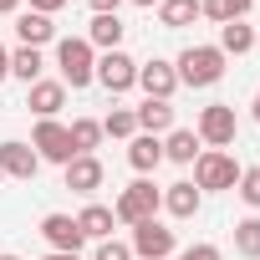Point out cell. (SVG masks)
I'll return each mask as SVG.
<instances>
[{
  "label": "cell",
  "mask_w": 260,
  "mask_h": 260,
  "mask_svg": "<svg viewBox=\"0 0 260 260\" xmlns=\"http://www.w3.org/2000/svg\"><path fill=\"white\" fill-rule=\"evenodd\" d=\"M56 67H61V87H87L97 77V61H92V46L82 36H67L56 41Z\"/></svg>",
  "instance_id": "1"
},
{
  "label": "cell",
  "mask_w": 260,
  "mask_h": 260,
  "mask_svg": "<svg viewBox=\"0 0 260 260\" xmlns=\"http://www.w3.org/2000/svg\"><path fill=\"white\" fill-rule=\"evenodd\" d=\"M224 77V51L219 46H189L184 56H179V82H189V87H214Z\"/></svg>",
  "instance_id": "2"
},
{
  "label": "cell",
  "mask_w": 260,
  "mask_h": 260,
  "mask_svg": "<svg viewBox=\"0 0 260 260\" xmlns=\"http://www.w3.org/2000/svg\"><path fill=\"white\" fill-rule=\"evenodd\" d=\"M158 204H164V194H158L148 179H138V184H127V189L117 194V209H112V214H117L122 224H143V219L158 214Z\"/></svg>",
  "instance_id": "3"
},
{
  "label": "cell",
  "mask_w": 260,
  "mask_h": 260,
  "mask_svg": "<svg viewBox=\"0 0 260 260\" xmlns=\"http://www.w3.org/2000/svg\"><path fill=\"white\" fill-rule=\"evenodd\" d=\"M235 184H240V169H235L230 153L209 148V153L194 158V189H235Z\"/></svg>",
  "instance_id": "4"
},
{
  "label": "cell",
  "mask_w": 260,
  "mask_h": 260,
  "mask_svg": "<svg viewBox=\"0 0 260 260\" xmlns=\"http://www.w3.org/2000/svg\"><path fill=\"white\" fill-rule=\"evenodd\" d=\"M31 148H36V158H51V164H72V158H77V153H72V133H67L56 117H41V122H36Z\"/></svg>",
  "instance_id": "5"
},
{
  "label": "cell",
  "mask_w": 260,
  "mask_h": 260,
  "mask_svg": "<svg viewBox=\"0 0 260 260\" xmlns=\"http://www.w3.org/2000/svg\"><path fill=\"white\" fill-rule=\"evenodd\" d=\"M199 138L214 143V148H230L235 143V107L230 102H214V107L199 112Z\"/></svg>",
  "instance_id": "6"
},
{
  "label": "cell",
  "mask_w": 260,
  "mask_h": 260,
  "mask_svg": "<svg viewBox=\"0 0 260 260\" xmlns=\"http://www.w3.org/2000/svg\"><path fill=\"white\" fill-rule=\"evenodd\" d=\"M133 250L143 260H169L174 255V230H164L158 219H143V224H133Z\"/></svg>",
  "instance_id": "7"
},
{
  "label": "cell",
  "mask_w": 260,
  "mask_h": 260,
  "mask_svg": "<svg viewBox=\"0 0 260 260\" xmlns=\"http://www.w3.org/2000/svg\"><path fill=\"white\" fill-rule=\"evenodd\" d=\"M92 82H102L107 92H127V87L138 82V61L122 56V51H107V56L97 61V77H92Z\"/></svg>",
  "instance_id": "8"
},
{
  "label": "cell",
  "mask_w": 260,
  "mask_h": 260,
  "mask_svg": "<svg viewBox=\"0 0 260 260\" xmlns=\"http://www.w3.org/2000/svg\"><path fill=\"white\" fill-rule=\"evenodd\" d=\"M41 235H46V245H51V250H67V255H77V250H82V240H87V235L77 230V219H72V214H46V219H41Z\"/></svg>",
  "instance_id": "9"
},
{
  "label": "cell",
  "mask_w": 260,
  "mask_h": 260,
  "mask_svg": "<svg viewBox=\"0 0 260 260\" xmlns=\"http://www.w3.org/2000/svg\"><path fill=\"white\" fill-rule=\"evenodd\" d=\"M41 158L31 143H0V174H11V179H36Z\"/></svg>",
  "instance_id": "10"
},
{
  "label": "cell",
  "mask_w": 260,
  "mask_h": 260,
  "mask_svg": "<svg viewBox=\"0 0 260 260\" xmlns=\"http://www.w3.org/2000/svg\"><path fill=\"white\" fill-rule=\"evenodd\" d=\"M138 87H143L148 97L169 102V97H174V87H179V72H174L169 61H148V67H138Z\"/></svg>",
  "instance_id": "11"
},
{
  "label": "cell",
  "mask_w": 260,
  "mask_h": 260,
  "mask_svg": "<svg viewBox=\"0 0 260 260\" xmlns=\"http://www.w3.org/2000/svg\"><path fill=\"white\" fill-rule=\"evenodd\" d=\"M61 102H67V87H61V82H31L26 107H31L36 117H56V112H61Z\"/></svg>",
  "instance_id": "12"
},
{
  "label": "cell",
  "mask_w": 260,
  "mask_h": 260,
  "mask_svg": "<svg viewBox=\"0 0 260 260\" xmlns=\"http://www.w3.org/2000/svg\"><path fill=\"white\" fill-rule=\"evenodd\" d=\"M102 184V164L92 158V153H77L72 164H67V189H77V194H92Z\"/></svg>",
  "instance_id": "13"
},
{
  "label": "cell",
  "mask_w": 260,
  "mask_h": 260,
  "mask_svg": "<svg viewBox=\"0 0 260 260\" xmlns=\"http://www.w3.org/2000/svg\"><path fill=\"white\" fill-rule=\"evenodd\" d=\"M127 164H133L138 174L158 169V164H164V143H158L153 133H133V143H127Z\"/></svg>",
  "instance_id": "14"
},
{
  "label": "cell",
  "mask_w": 260,
  "mask_h": 260,
  "mask_svg": "<svg viewBox=\"0 0 260 260\" xmlns=\"http://www.w3.org/2000/svg\"><path fill=\"white\" fill-rule=\"evenodd\" d=\"M16 36H21V46H46L51 36H56V26H51V16H41V11H26L21 21H16Z\"/></svg>",
  "instance_id": "15"
},
{
  "label": "cell",
  "mask_w": 260,
  "mask_h": 260,
  "mask_svg": "<svg viewBox=\"0 0 260 260\" xmlns=\"http://www.w3.org/2000/svg\"><path fill=\"white\" fill-rule=\"evenodd\" d=\"M112 209H102V204H87L82 214H77V230L87 235V240H112Z\"/></svg>",
  "instance_id": "16"
},
{
  "label": "cell",
  "mask_w": 260,
  "mask_h": 260,
  "mask_svg": "<svg viewBox=\"0 0 260 260\" xmlns=\"http://www.w3.org/2000/svg\"><path fill=\"white\" fill-rule=\"evenodd\" d=\"M133 117H138V127H143V133H153V138L164 133V127H174V107H169V102H158V97H148Z\"/></svg>",
  "instance_id": "17"
},
{
  "label": "cell",
  "mask_w": 260,
  "mask_h": 260,
  "mask_svg": "<svg viewBox=\"0 0 260 260\" xmlns=\"http://www.w3.org/2000/svg\"><path fill=\"white\" fill-rule=\"evenodd\" d=\"M117 41H122V21H117V16H92V26H87V46L117 51Z\"/></svg>",
  "instance_id": "18"
},
{
  "label": "cell",
  "mask_w": 260,
  "mask_h": 260,
  "mask_svg": "<svg viewBox=\"0 0 260 260\" xmlns=\"http://www.w3.org/2000/svg\"><path fill=\"white\" fill-rule=\"evenodd\" d=\"M164 158H174V164H194V158H199V133H189V127H174L169 143H164Z\"/></svg>",
  "instance_id": "19"
},
{
  "label": "cell",
  "mask_w": 260,
  "mask_h": 260,
  "mask_svg": "<svg viewBox=\"0 0 260 260\" xmlns=\"http://www.w3.org/2000/svg\"><path fill=\"white\" fill-rule=\"evenodd\" d=\"M255 6V0H199V16H209V21H219V26H230V21H245V11Z\"/></svg>",
  "instance_id": "20"
},
{
  "label": "cell",
  "mask_w": 260,
  "mask_h": 260,
  "mask_svg": "<svg viewBox=\"0 0 260 260\" xmlns=\"http://www.w3.org/2000/svg\"><path fill=\"white\" fill-rule=\"evenodd\" d=\"M255 46V31L245 26V21H230V26H219V51L224 56H245Z\"/></svg>",
  "instance_id": "21"
},
{
  "label": "cell",
  "mask_w": 260,
  "mask_h": 260,
  "mask_svg": "<svg viewBox=\"0 0 260 260\" xmlns=\"http://www.w3.org/2000/svg\"><path fill=\"white\" fill-rule=\"evenodd\" d=\"M164 204H169L174 219H194V209H199V189H194V184H169Z\"/></svg>",
  "instance_id": "22"
},
{
  "label": "cell",
  "mask_w": 260,
  "mask_h": 260,
  "mask_svg": "<svg viewBox=\"0 0 260 260\" xmlns=\"http://www.w3.org/2000/svg\"><path fill=\"white\" fill-rule=\"evenodd\" d=\"M199 16V0H158V21L169 26V31H179V26H189Z\"/></svg>",
  "instance_id": "23"
},
{
  "label": "cell",
  "mask_w": 260,
  "mask_h": 260,
  "mask_svg": "<svg viewBox=\"0 0 260 260\" xmlns=\"http://www.w3.org/2000/svg\"><path fill=\"white\" fill-rule=\"evenodd\" d=\"M67 133H72V153H92V148H97V138H102V122H92V117H77V122L67 127Z\"/></svg>",
  "instance_id": "24"
},
{
  "label": "cell",
  "mask_w": 260,
  "mask_h": 260,
  "mask_svg": "<svg viewBox=\"0 0 260 260\" xmlns=\"http://www.w3.org/2000/svg\"><path fill=\"white\" fill-rule=\"evenodd\" d=\"M235 250L245 260H260V219H240L235 224Z\"/></svg>",
  "instance_id": "25"
},
{
  "label": "cell",
  "mask_w": 260,
  "mask_h": 260,
  "mask_svg": "<svg viewBox=\"0 0 260 260\" xmlns=\"http://www.w3.org/2000/svg\"><path fill=\"white\" fill-rule=\"evenodd\" d=\"M11 77H21V82H36V77H41V51H36V46H21V51L11 56Z\"/></svg>",
  "instance_id": "26"
},
{
  "label": "cell",
  "mask_w": 260,
  "mask_h": 260,
  "mask_svg": "<svg viewBox=\"0 0 260 260\" xmlns=\"http://www.w3.org/2000/svg\"><path fill=\"white\" fill-rule=\"evenodd\" d=\"M102 133H112V138H133V133H138V117L127 112V107H112L107 122H102Z\"/></svg>",
  "instance_id": "27"
},
{
  "label": "cell",
  "mask_w": 260,
  "mask_h": 260,
  "mask_svg": "<svg viewBox=\"0 0 260 260\" xmlns=\"http://www.w3.org/2000/svg\"><path fill=\"white\" fill-rule=\"evenodd\" d=\"M240 199L260 209V169H245V174H240Z\"/></svg>",
  "instance_id": "28"
},
{
  "label": "cell",
  "mask_w": 260,
  "mask_h": 260,
  "mask_svg": "<svg viewBox=\"0 0 260 260\" xmlns=\"http://www.w3.org/2000/svg\"><path fill=\"white\" fill-rule=\"evenodd\" d=\"M92 260H133V250H127L122 240H97V255Z\"/></svg>",
  "instance_id": "29"
},
{
  "label": "cell",
  "mask_w": 260,
  "mask_h": 260,
  "mask_svg": "<svg viewBox=\"0 0 260 260\" xmlns=\"http://www.w3.org/2000/svg\"><path fill=\"white\" fill-rule=\"evenodd\" d=\"M179 260H219V250H214V245H194V250H184Z\"/></svg>",
  "instance_id": "30"
},
{
  "label": "cell",
  "mask_w": 260,
  "mask_h": 260,
  "mask_svg": "<svg viewBox=\"0 0 260 260\" xmlns=\"http://www.w3.org/2000/svg\"><path fill=\"white\" fill-rule=\"evenodd\" d=\"M87 6H92L97 16H117V6H122V0H87Z\"/></svg>",
  "instance_id": "31"
},
{
  "label": "cell",
  "mask_w": 260,
  "mask_h": 260,
  "mask_svg": "<svg viewBox=\"0 0 260 260\" xmlns=\"http://www.w3.org/2000/svg\"><path fill=\"white\" fill-rule=\"evenodd\" d=\"M67 0H31V11H41V16H51V11H61Z\"/></svg>",
  "instance_id": "32"
},
{
  "label": "cell",
  "mask_w": 260,
  "mask_h": 260,
  "mask_svg": "<svg viewBox=\"0 0 260 260\" xmlns=\"http://www.w3.org/2000/svg\"><path fill=\"white\" fill-rule=\"evenodd\" d=\"M6 77H11V51L0 46V82H6Z\"/></svg>",
  "instance_id": "33"
},
{
  "label": "cell",
  "mask_w": 260,
  "mask_h": 260,
  "mask_svg": "<svg viewBox=\"0 0 260 260\" xmlns=\"http://www.w3.org/2000/svg\"><path fill=\"white\" fill-rule=\"evenodd\" d=\"M41 260H82V255H67V250H51V255H41Z\"/></svg>",
  "instance_id": "34"
},
{
  "label": "cell",
  "mask_w": 260,
  "mask_h": 260,
  "mask_svg": "<svg viewBox=\"0 0 260 260\" xmlns=\"http://www.w3.org/2000/svg\"><path fill=\"white\" fill-rule=\"evenodd\" d=\"M16 6H21V0H0V16H11V11H16Z\"/></svg>",
  "instance_id": "35"
},
{
  "label": "cell",
  "mask_w": 260,
  "mask_h": 260,
  "mask_svg": "<svg viewBox=\"0 0 260 260\" xmlns=\"http://www.w3.org/2000/svg\"><path fill=\"white\" fill-rule=\"evenodd\" d=\"M255 122H260V92H255Z\"/></svg>",
  "instance_id": "36"
},
{
  "label": "cell",
  "mask_w": 260,
  "mask_h": 260,
  "mask_svg": "<svg viewBox=\"0 0 260 260\" xmlns=\"http://www.w3.org/2000/svg\"><path fill=\"white\" fill-rule=\"evenodd\" d=\"M133 6H153V0H133Z\"/></svg>",
  "instance_id": "37"
},
{
  "label": "cell",
  "mask_w": 260,
  "mask_h": 260,
  "mask_svg": "<svg viewBox=\"0 0 260 260\" xmlns=\"http://www.w3.org/2000/svg\"><path fill=\"white\" fill-rule=\"evenodd\" d=\"M0 260H21V255H0Z\"/></svg>",
  "instance_id": "38"
},
{
  "label": "cell",
  "mask_w": 260,
  "mask_h": 260,
  "mask_svg": "<svg viewBox=\"0 0 260 260\" xmlns=\"http://www.w3.org/2000/svg\"><path fill=\"white\" fill-rule=\"evenodd\" d=\"M0 179H6V174H0Z\"/></svg>",
  "instance_id": "39"
}]
</instances>
